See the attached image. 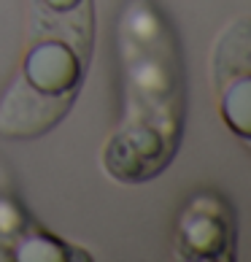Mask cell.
<instances>
[{"instance_id": "obj_1", "label": "cell", "mask_w": 251, "mask_h": 262, "mask_svg": "<svg viewBox=\"0 0 251 262\" xmlns=\"http://www.w3.org/2000/svg\"><path fill=\"white\" fill-rule=\"evenodd\" d=\"M214 73L230 127L251 141V22H238L219 41Z\"/></svg>"}, {"instance_id": "obj_2", "label": "cell", "mask_w": 251, "mask_h": 262, "mask_svg": "<svg viewBox=\"0 0 251 262\" xmlns=\"http://www.w3.org/2000/svg\"><path fill=\"white\" fill-rule=\"evenodd\" d=\"M181 222L197 225L200 230L178 232L181 251L197 259H230L233 257V213L227 203L216 195H197L181 213Z\"/></svg>"}]
</instances>
